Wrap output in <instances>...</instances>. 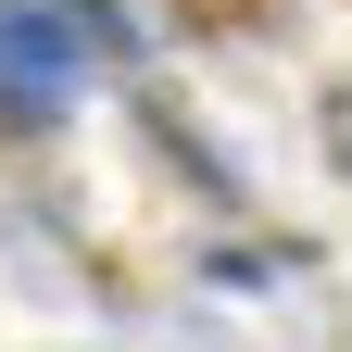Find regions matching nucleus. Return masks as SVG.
Instances as JSON below:
<instances>
[{"mask_svg": "<svg viewBox=\"0 0 352 352\" xmlns=\"http://www.w3.org/2000/svg\"><path fill=\"white\" fill-rule=\"evenodd\" d=\"M76 76H88L76 13H51V0H0V113H13V126H51V113L76 101Z\"/></svg>", "mask_w": 352, "mask_h": 352, "instance_id": "1", "label": "nucleus"}, {"mask_svg": "<svg viewBox=\"0 0 352 352\" xmlns=\"http://www.w3.org/2000/svg\"><path fill=\"white\" fill-rule=\"evenodd\" d=\"M340 164H352V88H340Z\"/></svg>", "mask_w": 352, "mask_h": 352, "instance_id": "2", "label": "nucleus"}]
</instances>
